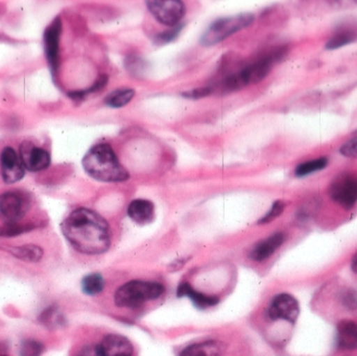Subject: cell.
Masks as SVG:
<instances>
[{
	"mask_svg": "<svg viewBox=\"0 0 357 356\" xmlns=\"http://www.w3.org/2000/svg\"><path fill=\"white\" fill-rule=\"evenodd\" d=\"M61 229L69 244L83 254H102L110 247L108 223L98 212L90 209H75L64 219Z\"/></svg>",
	"mask_w": 357,
	"mask_h": 356,
	"instance_id": "1",
	"label": "cell"
},
{
	"mask_svg": "<svg viewBox=\"0 0 357 356\" xmlns=\"http://www.w3.org/2000/svg\"><path fill=\"white\" fill-rule=\"evenodd\" d=\"M86 173L100 182L127 181L130 178L127 169L121 164L116 154L108 144L92 146L82 161Z\"/></svg>",
	"mask_w": 357,
	"mask_h": 356,
	"instance_id": "2",
	"label": "cell"
},
{
	"mask_svg": "<svg viewBox=\"0 0 357 356\" xmlns=\"http://www.w3.org/2000/svg\"><path fill=\"white\" fill-rule=\"evenodd\" d=\"M163 286L157 282H128L115 293L114 302L119 307L137 309L151 300H156L163 294Z\"/></svg>",
	"mask_w": 357,
	"mask_h": 356,
	"instance_id": "3",
	"label": "cell"
},
{
	"mask_svg": "<svg viewBox=\"0 0 357 356\" xmlns=\"http://www.w3.org/2000/svg\"><path fill=\"white\" fill-rule=\"evenodd\" d=\"M253 21L254 16L252 14H241L218 19L214 21L204 33L201 39L202 44L205 46H211L220 43L233 33L249 26Z\"/></svg>",
	"mask_w": 357,
	"mask_h": 356,
	"instance_id": "4",
	"label": "cell"
},
{
	"mask_svg": "<svg viewBox=\"0 0 357 356\" xmlns=\"http://www.w3.org/2000/svg\"><path fill=\"white\" fill-rule=\"evenodd\" d=\"M31 207L24 192H6L0 196V215L6 224L20 223Z\"/></svg>",
	"mask_w": 357,
	"mask_h": 356,
	"instance_id": "5",
	"label": "cell"
},
{
	"mask_svg": "<svg viewBox=\"0 0 357 356\" xmlns=\"http://www.w3.org/2000/svg\"><path fill=\"white\" fill-rule=\"evenodd\" d=\"M329 196L344 209H351L357 202V177L342 175L329 186Z\"/></svg>",
	"mask_w": 357,
	"mask_h": 356,
	"instance_id": "6",
	"label": "cell"
},
{
	"mask_svg": "<svg viewBox=\"0 0 357 356\" xmlns=\"http://www.w3.org/2000/svg\"><path fill=\"white\" fill-rule=\"evenodd\" d=\"M153 16L165 25L175 26L184 17L186 8L181 0H154L146 1Z\"/></svg>",
	"mask_w": 357,
	"mask_h": 356,
	"instance_id": "7",
	"label": "cell"
},
{
	"mask_svg": "<svg viewBox=\"0 0 357 356\" xmlns=\"http://www.w3.org/2000/svg\"><path fill=\"white\" fill-rule=\"evenodd\" d=\"M62 33V21L56 17L44 31V52L52 77L58 73L60 66V37Z\"/></svg>",
	"mask_w": 357,
	"mask_h": 356,
	"instance_id": "8",
	"label": "cell"
},
{
	"mask_svg": "<svg viewBox=\"0 0 357 356\" xmlns=\"http://www.w3.org/2000/svg\"><path fill=\"white\" fill-rule=\"evenodd\" d=\"M300 315L297 299L289 294H279L273 299L268 309V316L273 321L284 320L295 323Z\"/></svg>",
	"mask_w": 357,
	"mask_h": 356,
	"instance_id": "9",
	"label": "cell"
},
{
	"mask_svg": "<svg viewBox=\"0 0 357 356\" xmlns=\"http://www.w3.org/2000/svg\"><path fill=\"white\" fill-rule=\"evenodd\" d=\"M20 159L24 169L33 173L48 169L52 162L50 153L31 141H24L21 144Z\"/></svg>",
	"mask_w": 357,
	"mask_h": 356,
	"instance_id": "10",
	"label": "cell"
},
{
	"mask_svg": "<svg viewBox=\"0 0 357 356\" xmlns=\"http://www.w3.org/2000/svg\"><path fill=\"white\" fill-rule=\"evenodd\" d=\"M0 167H1V177L4 183L14 184L23 179L25 169L23 167L20 156L10 146H6L0 156Z\"/></svg>",
	"mask_w": 357,
	"mask_h": 356,
	"instance_id": "11",
	"label": "cell"
},
{
	"mask_svg": "<svg viewBox=\"0 0 357 356\" xmlns=\"http://www.w3.org/2000/svg\"><path fill=\"white\" fill-rule=\"evenodd\" d=\"M284 240L285 235L281 233V232L273 234L270 238H266V240L256 244L254 248L252 249L251 252H250V257L253 261L261 263V261H266L268 257L272 256L280 248L281 245L284 242Z\"/></svg>",
	"mask_w": 357,
	"mask_h": 356,
	"instance_id": "12",
	"label": "cell"
},
{
	"mask_svg": "<svg viewBox=\"0 0 357 356\" xmlns=\"http://www.w3.org/2000/svg\"><path fill=\"white\" fill-rule=\"evenodd\" d=\"M104 356H133V346L125 336L108 334L100 344Z\"/></svg>",
	"mask_w": 357,
	"mask_h": 356,
	"instance_id": "13",
	"label": "cell"
},
{
	"mask_svg": "<svg viewBox=\"0 0 357 356\" xmlns=\"http://www.w3.org/2000/svg\"><path fill=\"white\" fill-rule=\"evenodd\" d=\"M128 215L138 225H148L155 219V206L151 201L134 200L128 207Z\"/></svg>",
	"mask_w": 357,
	"mask_h": 356,
	"instance_id": "14",
	"label": "cell"
},
{
	"mask_svg": "<svg viewBox=\"0 0 357 356\" xmlns=\"http://www.w3.org/2000/svg\"><path fill=\"white\" fill-rule=\"evenodd\" d=\"M337 345L344 350L357 349V322L344 320L337 325Z\"/></svg>",
	"mask_w": 357,
	"mask_h": 356,
	"instance_id": "15",
	"label": "cell"
},
{
	"mask_svg": "<svg viewBox=\"0 0 357 356\" xmlns=\"http://www.w3.org/2000/svg\"><path fill=\"white\" fill-rule=\"evenodd\" d=\"M225 349L226 346L220 341H206L190 345L182 351L180 356H222Z\"/></svg>",
	"mask_w": 357,
	"mask_h": 356,
	"instance_id": "16",
	"label": "cell"
},
{
	"mask_svg": "<svg viewBox=\"0 0 357 356\" xmlns=\"http://www.w3.org/2000/svg\"><path fill=\"white\" fill-rule=\"evenodd\" d=\"M178 297H188L195 307L199 309H208L218 304V299L216 297L207 296L197 292L188 284H182L178 288Z\"/></svg>",
	"mask_w": 357,
	"mask_h": 356,
	"instance_id": "17",
	"label": "cell"
},
{
	"mask_svg": "<svg viewBox=\"0 0 357 356\" xmlns=\"http://www.w3.org/2000/svg\"><path fill=\"white\" fill-rule=\"evenodd\" d=\"M10 255L25 263H39L44 256V251L37 245H22L6 249Z\"/></svg>",
	"mask_w": 357,
	"mask_h": 356,
	"instance_id": "18",
	"label": "cell"
},
{
	"mask_svg": "<svg viewBox=\"0 0 357 356\" xmlns=\"http://www.w3.org/2000/svg\"><path fill=\"white\" fill-rule=\"evenodd\" d=\"M357 40V29L352 26H342L326 43L327 49H337Z\"/></svg>",
	"mask_w": 357,
	"mask_h": 356,
	"instance_id": "19",
	"label": "cell"
},
{
	"mask_svg": "<svg viewBox=\"0 0 357 356\" xmlns=\"http://www.w3.org/2000/svg\"><path fill=\"white\" fill-rule=\"evenodd\" d=\"M135 91L131 88H121L109 93L105 98V104L111 108H121L133 100Z\"/></svg>",
	"mask_w": 357,
	"mask_h": 356,
	"instance_id": "20",
	"label": "cell"
},
{
	"mask_svg": "<svg viewBox=\"0 0 357 356\" xmlns=\"http://www.w3.org/2000/svg\"><path fill=\"white\" fill-rule=\"evenodd\" d=\"M105 288V280L100 274H90L82 280V290L88 296L100 294Z\"/></svg>",
	"mask_w": 357,
	"mask_h": 356,
	"instance_id": "21",
	"label": "cell"
},
{
	"mask_svg": "<svg viewBox=\"0 0 357 356\" xmlns=\"http://www.w3.org/2000/svg\"><path fill=\"white\" fill-rule=\"evenodd\" d=\"M328 164V159L322 157V158L314 159V160L307 161V162L301 163L298 165L295 171V175L299 178L306 177L312 175L317 171H322Z\"/></svg>",
	"mask_w": 357,
	"mask_h": 356,
	"instance_id": "22",
	"label": "cell"
},
{
	"mask_svg": "<svg viewBox=\"0 0 357 356\" xmlns=\"http://www.w3.org/2000/svg\"><path fill=\"white\" fill-rule=\"evenodd\" d=\"M33 229H35V225L33 224L6 223L0 227V238H15Z\"/></svg>",
	"mask_w": 357,
	"mask_h": 356,
	"instance_id": "23",
	"label": "cell"
},
{
	"mask_svg": "<svg viewBox=\"0 0 357 356\" xmlns=\"http://www.w3.org/2000/svg\"><path fill=\"white\" fill-rule=\"evenodd\" d=\"M44 345L36 340L23 341L20 346V356H41Z\"/></svg>",
	"mask_w": 357,
	"mask_h": 356,
	"instance_id": "24",
	"label": "cell"
},
{
	"mask_svg": "<svg viewBox=\"0 0 357 356\" xmlns=\"http://www.w3.org/2000/svg\"><path fill=\"white\" fill-rule=\"evenodd\" d=\"M285 209V203L283 201H276V202L273 204L272 208L270 209L268 213L264 215V217L259 219L258 224H268L271 222L276 219L277 217H280L281 213L284 211Z\"/></svg>",
	"mask_w": 357,
	"mask_h": 356,
	"instance_id": "25",
	"label": "cell"
},
{
	"mask_svg": "<svg viewBox=\"0 0 357 356\" xmlns=\"http://www.w3.org/2000/svg\"><path fill=\"white\" fill-rule=\"evenodd\" d=\"M60 317H59L58 311L56 307H50L43 311V313L40 315V322L43 323L44 325H52L54 323H56L59 321Z\"/></svg>",
	"mask_w": 357,
	"mask_h": 356,
	"instance_id": "26",
	"label": "cell"
},
{
	"mask_svg": "<svg viewBox=\"0 0 357 356\" xmlns=\"http://www.w3.org/2000/svg\"><path fill=\"white\" fill-rule=\"evenodd\" d=\"M182 27L183 25H180V26L174 27V29H169V31H165V33H159V35L155 38V41H156L157 44L169 43V42L173 41L178 33H180Z\"/></svg>",
	"mask_w": 357,
	"mask_h": 356,
	"instance_id": "27",
	"label": "cell"
},
{
	"mask_svg": "<svg viewBox=\"0 0 357 356\" xmlns=\"http://www.w3.org/2000/svg\"><path fill=\"white\" fill-rule=\"evenodd\" d=\"M340 152H341L343 156L347 157V158L357 159V138L346 142L342 146Z\"/></svg>",
	"mask_w": 357,
	"mask_h": 356,
	"instance_id": "28",
	"label": "cell"
},
{
	"mask_svg": "<svg viewBox=\"0 0 357 356\" xmlns=\"http://www.w3.org/2000/svg\"><path fill=\"white\" fill-rule=\"evenodd\" d=\"M77 356H104L100 345H87L79 351Z\"/></svg>",
	"mask_w": 357,
	"mask_h": 356,
	"instance_id": "29",
	"label": "cell"
},
{
	"mask_svg": "<svg viewBox=\"0 0 357 356\" xmlns=\"http://www.w3.org/2000/svg\"><path fill=\"white\" fill-rule=\"evenodd\" d=\"M211 93L210 88H197V89L190 90V91L184 92L182 94L186 98H192V100H197V98H205Z\"/></svg>",
	"mask_w": 357,
	"mask_h": 356,
	"instance_id": "30",
	"label": "cell"
},
{
	"mask_svg": "<svg viewBox=\"0 0 357 356\" xmlns=\"http://www.w3.org/2000/svg\"><path fill=\"white\" fill-rule=\"evenodd\" d=\"M351 269L354 273L357 274V253L354 255V259L351 261Z\"/></svg>",
	"mask_w": 357,
	"mask_h": 356,
	"instance_id": "31",
	"label": "cell"
},
{
	"mask_svg": "<svg viewBox=\"0 0 357 356\" xmlns=\"http://www.w3.org/2000/svg\"><path fill=\"white\" fill-rule=\"evenodd\" d=\"M0 356H6V355H0Z\"/></svg>",
	"mask_w": 357,
	"mask_h": 356,
	"instance_id": "32",
	"label": "cell"
}]
</instances>
